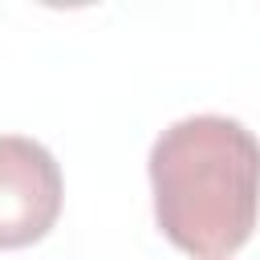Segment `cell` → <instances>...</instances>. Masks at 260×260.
Masks as SVG:
<instances>
[{
  "label": "cell",
  "mask_w": 260,
  "mask_h": 260,
  "mask_svg": "<svg viewBox=\"0 0 260 260\" xmlns=\"http://www.w3.org/2000/svg\"><path fill=\"white\" fill-rule=\"evenodd\" d=\"M154 219L195 260L240 252L260 215V138L223 114L171 122L146 158Z\"/></svg>",
  "instance_id": "obj_1"
},
{
  "label": "cell",
  "mask_w": 260,
  "mask_h": 260,
  "mask_svg": "<svg viewBox=\"0 0 260 260\" xmlns=\"http://www.w3.org/2000/svg\"><path fill=\"white\" fill-rule=\"evenodd\" d=\"M61 167L24 134H0V248L37 244L61 215Z\"/></svg>",
  "instance_id": "obj_2"
}]
</instances>
